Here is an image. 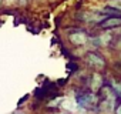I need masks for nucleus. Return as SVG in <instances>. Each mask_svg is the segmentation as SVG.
<instances>
[{
  "label": "nucleus",
  "instance_id": "obj_1",
  "mask_svg": "<svg viewBox=\"0 0 121 114\" xmlns=\"http://www.w3.org/2000/svg\"><path fill=\"white\" fill-rule=\"evenodd\" d=\"M100 26H101L103 29H115V27H120V26H121V17H117V16L107 17L105 20L101 22Z\"/></svg>",
  "mask_w": 121,
  "mask_h": 114
},
{
  "label": "nucleus",
  "instance_id": "obj_2",
  "mask_svg": "<svg viewBox=\"0 0 121 114\" xmlns=\"http://www.w3.org/2000/svg\"><path fill=\"white\" fill-rule=\"evenodd\" d=\"M87 57H88V61H90L94 67H97V69H103V67L105 66L104 59H103L100 54H97V53H88Z\"/></svg>",
  "mask_w": 121,
  "mask_h": 114
},
{
  "label": "nucleus",
  "instance_id": "obj_3",
  "mask_svg": "<svg viewBox=\"0 0 121 114\" xmlns=\"http://www.w3.org/2000/svg\"><path fill=\"white\" fill-rule=\"evenodd\" d=\"M70 40H71V43H74V44H77V46H81V44H84V43L87 41V34H86V33H81V31L73 33V34L70 36Z\"/></svg>",
  "mask_w": 121,
  "mask_h": 114
},
{
  "label": "nucleus",
  "instance_id": "obj_4",
  "mask_svg": "<svg viewBox=\"0 0 121 114\" xmlns=\"http://www.w3.org/2000/svg\"><path fill=\"white\" fill-rule=\"evenodd\" d=\"M90 98H93V96H77V103L81 107H88L90 105Z\"/></svg>",
  "mask_w": 121,
  "mask_h": 114
},
{
  "label": "nucleus",
  "instance_id": "obj_5",
  "mask_svg": "<svg viewBox=\"0 0 121 114\" xmlns=\"http://www.w3.org/2000/svg\"><path fill=\"white\" fill-rule=\"evenodd\" d=\"M115 114H121V105H118V107H117V110H115Z\"/></svg>",
  "mask_w": 121,
  "mask_h": 114
},
{
  "label": "nucleus",
  "instance_id": "obj_6",
  "mask_svg": "<svg viewBox=\"0 0 121 114\" xmlns=\"http://www.w3.org/2000/svg\"><path fill=\"white\" fill-rule=\"evenodd\" d=\"M13 2H14V0H7V3H9V4H12Z\"/></svg>",
  "mask_w": 121,
  "mask_h": 114
}]
</instances>
